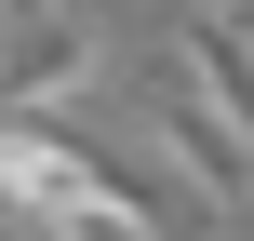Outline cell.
Returning a JSON list of instances; mask_svg holds the SVG:
<instances>
[{"label":"cell","instance_id":"obj_3","mask_svg":"<svg viewBox=\"0 0 254 241\" xmlns=\"http://www.w3.org/2000/svg\"><path fill=\"white\" fill-rule=\"evenodd\" d=\"M174 67H188V80L254 134V13H241V0H201V13L174 27Z\"/></svg>","mask_w":254,"mask_h":241},{"label":"cell","instance_id":"obj_2","mask_svg":"<svg viewBox=\"0 0 254 241\" xmlns=\"http://www.w3.org/2000/svg\"><path fill=\"white\" fill-rule=\"evenodd\" d=\"M134 107H147V134H161V161L188 174V201H214V215H228V201L254 188V134L228 121V107H214V94H201V80H188V67H174V54L147 67V94H134Z\"/></svg>","mask_w":254,"mask_h":241},{"label":"cell","instance_id":"obj_1","mask_svg":"<svg viewBox=\"0 0 254 241\" xmlns=\"http://www.w3.org/2000/svg\"><path fill=\"white\" fill-rule=\"evenodd\" d=\"M94 80H107V27L80 0H13L0 13V121H40V107L94 94Z\"/></svg>","mask_w":254,"mask_h":241}]
</instances>
